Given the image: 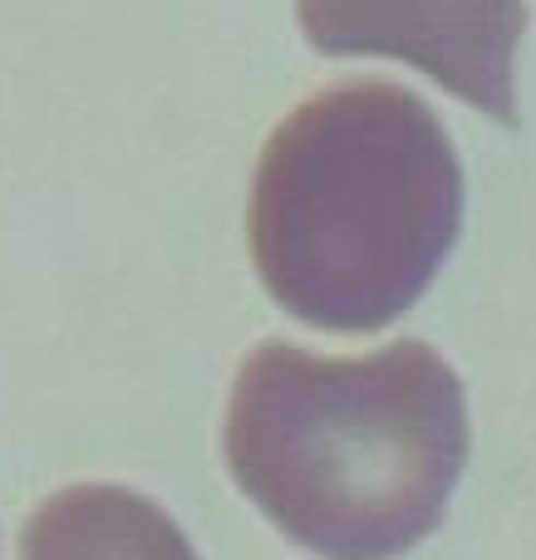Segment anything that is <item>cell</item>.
I'll return each instance as SVG.
<instances>
[{"instance_id":"cell-1","label":"cell","mask_w":536,"mask_h":560,"mask_svg":"<svg viewBox=\"0 0 536 560\" xmlns=\"http://www.w3.org/2000/svg\"><path fill=\"white\" fill-rule=\"evenodd\" d=\"M468 447V394L423 339L364 359L256 345L222 433L236 487L325 560H394L433 536Z\"/></svg>"},{"instance_id":"cell-2","label":"cell","mask_w":536,"mask_h":560,"mask_svg":"<svg viewBox=\"0 0 536 560\" xmlns=\"http://www.w3.org/2000/svg\"><path fill=\"white\" fill-rule=\"evenodd\" d=\"M463 232V163L399 84H335L271 133L252 187V256L286 315L374 335L443 271Z\"/></svg>"},{"instance_id":"cell-3","label":"cell","mask_w":536,"mask_h":560,"mask_svg":"<svg viewBox=\"0 0 536 560\" xmlns=\"http://www.w3.org/2000/svg\"><path fill=\"white\" fill-rule=\"evenodd\" d=\"M321 55H384L423 69L463 104L517 124L522 0H295Z\"/></svg>"},{"instance_id":"cell-4","label":"cell","mask_w":536,"mask_h":560,"mask_svg":"<svg viewBox=\"0 0 536 560\" xmlns=\"http://www.w3.org/2000/svg\"><path fill=\"white\" fill-rule=\"evenodd\" d=\"M20 560H197L183 526L128 487H69L25 526Z\"/></svg>"}]
</instances>
